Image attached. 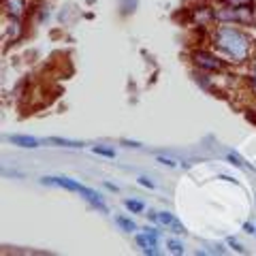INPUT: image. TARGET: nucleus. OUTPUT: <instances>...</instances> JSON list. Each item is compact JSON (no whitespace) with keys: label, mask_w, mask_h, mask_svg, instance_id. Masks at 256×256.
<instances>
[{"label":"nucleus","mask_w":256,"mask_h":256,"mask_svg":"<svg viewBox=\"0 0 256 256\" xmlns=\"http://www.w3.org/2000/svg\"><path fill=\"white\" fill-rule=\"evenodd\" d=\"M214 45L233 62H244L250 52V38L233 26H220L214 32Z\"/></svg>","instance_id":"f257e3e1"},{"label":"nucleus","mask_w":256,"mask_h":256,"mask_svg":"<svg viewBox=\"0 0 256 256\" xmlns=\"http://www.w3.org/2000/svg\"><path fill=\"white\" fill-rule=\"evenodd\" d=\"M45 186H60V188H66V190H70V192H77V194H82L84 198H88L96 210H100V212H107V207H105V203L100 201V194L98 192H94V190H90V188H86V186H82L79 182H75V180H68V178H43L41 180Z\"/></svg>","instance_id":"f03ea898"},{"label":"nucleus","mask_w":256,"mask_h":256,"mask_svg":"<svg viewBox=\"0 0 256 256\" xmlns=\"http://www.w3.org/2000/svg\"><path fill=\"white\" fill-rule=\"evenodd\" d=\"M216 20L220 22H250L252 20V13L246 9V6H233V9H220L214 13Z\"/></svg>","instance_id":"7ed1b4c3"},{"label":"nucleus","mask_w":256,"mask_h":256,"mask_svg":"<svg viewBox=\"0 0 256 256\" xmlns=\"http://www.w3.org/2000/svg\"><path fill=\"white\" fill-rule=\"evenodd\" d=\"M192 60L198 68H205V70H224V62L220 58H216L214 54H207V52H194L192 54Z\"/></svg>","instance_id":"20e7f679"},{"label":"nucleus","mask_w":256,"mask_h":256,"mask_svg":"<svg viewBox=\"0 0 256 256\" xmlns=\"http://www.w3.org/2000/svg\"><path fill=\"white\" fill-rule=\"evenodd\" d=\"M137 246H139L146 254H152V256L158 254V250H156V246H158V230L146 228V233L137 235Z\"/></svg>","instance_id":"39448f33"},{"label":"nucleus","mask_w":256,"mask_h":256,"mask_svg":"<svg viewBox=\"0 0 256 256\" xmlns=\"http://www.w3.org/2000/svg\"><path fill=\"white\" fill-rule=\"evenodd\" d=\"M150 220L160 222V224H164V226H171L173 233H186V230H184V224L169 212H154V214H150Z\"/></svg>","instance_id":"423d86ee"},{"label":"nucleus","mask_w":256,"mask_h":256,"mask_svg":"<svg viewBox=\"0 0 256 256\" xmlns=\"http://www.w3.org/2000/svg\"><path fill=\"white\" fill-rule=\"evenodd\" d=\"M6 141L13 143V146H18V148H28V150H34V148L41 146V141L30 137V134H11V137H6Z\"/></svg>","instance_id":"0eeeda50"},{"label":"nucleus","mask_w":256,"mask_h":256,"mask_svg":"<svg viewBox=\"0 0 256 256\" xmlns=\"http://www.w3.org/2000/svg\"><path fill=\"white\" fill-rule=\"evenodd\" d=\"M4 9L9 15H13V18H20L24 9H26V2H24V0H4Z\"/></svg>","instance_id":"6e6552de"},{"label":"nucleus","mask_w":256,"mask_h":256,"mask_svg":"<svg viewBox=\"0 0 256 256\" xmlns=\"http://www.w3.org/2000/svg\"><path fill=\"white\" fill-rule=\"evenodd\" d=\"M45 143H54V146H58V148H84V143L82 141H73V139H60V137H50Z\"/></svg>","instance_id":"1a4fd4ad"},{"label":"nucleus","mask_w":256,"mask_h":256,"mask_svg":"<svg viewBox=\"0 0 256 256\" xmlns=\"http://www.w3.org/2000/svg\"><path fill=\"white\" fill-rule=\"evenodd\" d=\"M226 158H228V162H230V164L239 166V169H250V171H252V164L244 162V160H242V156H239V154H235V152H226Z\"/></svg>","instance_id":"9d476101"},{"label":"nucleus","mask_w":256,"mask_h":256,"mask_svg":"<svg viewBox=\"0 0 256 256\" xmlns=\"http://www.w3.org/2000/svg\"><path fill=\"white\" fill-rule=\"evenodd\" d=\"M116 222H118V226H120V228H122V230H128V233H132V230L137 228V224H134L132 220L124 218V216H118V218H116Z\"/></svg>","instance_id":"9b49d317"},{"label":"nucleus","mask_w":256,"mask_h":256,"mask_svg":"<svg viewBox=\"0 0 256 256\" xmlns=\"http://www.w3.org/2000/svg\"><path fill=\"white\" fill-rule=\"evenodd\" d=\"M124 205L128 207V210H130V212H134V214H139V212H143V210H146V205H143L141 201H132V198H126V201H124Z\"/></svg>","instance_id":"f8f14e48"},{"label":"nucleus","mask_w":256,"mask_h":256,"mask_svg":"<svg viewBox=\"0 0 256 256\" xmlns=\"http://www.w3.org/2000/svg\"><path fill=\"white\" fill-rule=\"evenodd\" d=\"M169 252L171 254H182L184 252V246H182V242H178V239H169Z\"/></svg>","instance_id":"ddd939ff"},{"label":"nucleus","mask_w":256,"mask_h":256,"mask_svg":"<svg viewBox=\"0 0 256 256\" xmlns=\"http://www.w3.org/2000/svg\"><path fill=\"white\" fill-rule=\"evenodd\" d=\"M94 154H100V156L114 158V156H116V152H114V150H109V148H98V146H96V148H94Z\"/></svg>","instance_id":"4468645a"},{"label":"nucleus","mask_w":256,"mask_h":256,"mask_svg":"<svg viewBox=\"0 0 256 256\" xmlns=\"http://www.w3.org/2000/svg\"><path fill=\"white\" fill-rule=\"evenodd\" d=\"M160 164H164V166H171V169H175V166H178V162H175V160H171V158H164V156H158L156 158Z\"/></svg>","instance_id":"2eb2a0df"},{"label":"nucleus","mask_w":256,"mask_h":256,"mask_svg":"<svg viewBox=\"0 0 256 256\" xmlns=\"http://www.w3.org/2000/svg\"><path fill=\"white\" fill-rule=\"evenodd\" d=\"M228 6H248L252 2V0H224Z\"/></svg>","instance_id":"dca6fc26"},{"label":"nucleus","mask_w":256,"mask_h":256,"mask_svg":"<svg viewBox=\"0 0 256 256\" xmlns=\"http://www.w3.org/2000/svg\"><path fill=\"white\" fill-rule=\"evenodd\" d=\"M228 246H230V248H235V250H237V252H242V254L246 252V250H244V248H242V244H239V242H237V239H233V237H230V239H228Z\"/></svg>","instance_id":"f3484780"},{"label":"nucleus","mask_w":256,"mask_h":256,"mask_svg":"<svg viewBox=\"0 0 256 256\" xmlns=\"http://www.w3.org/2000/svg\"><path fill=\"white\" fill-rule=\"evenodd\" d=\"M139 184H141V186H146V188H156V184L150 182L148 178H139Z\"/></svg>","instance_id":"a211bd4d"},{"label":"nucleus","mask_w":256,"mask_h":256,"mask_svg":"<svg viewBox=\"0 0 256 256\" xmlns=\"http://www.w3.org/2000/svg\"><path fill=\"white\" fill-rule=\"evenodd\" d=\"M220 180H224V182H233V184H237V180H235V178H228V175H220Z\"/></svg>","instance_id":"6ab92c4d"},{"label":"nucleus","mask_w":256,"mask_h":256,"mask_svg":"<svg viewBox=\"0 0 256 256\" xmlns=\"http://www.w3.org/2000/svg\"><path fill=\"white\" fill-rule=\"evenodd\" d=\"M244 228L248 230V233H256V230H254V226H252V224H248V222L244 224Z\"/></svg>","instance_id":"aec40b11"}]
</instances>
